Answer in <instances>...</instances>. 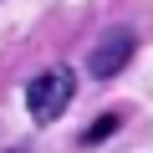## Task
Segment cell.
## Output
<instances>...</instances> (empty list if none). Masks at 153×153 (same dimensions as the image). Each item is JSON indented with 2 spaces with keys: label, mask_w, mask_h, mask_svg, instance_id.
<instances>
[{
  "label": "cell",
  "mask_w": 153,
  "mask_h": 153,
  "mask_svg": "<svg viewBox=\"0 0 153 153\" xmlns=\"http://www.w3.org/2000/svg\"><path fill=\"white\" fill-rule=\"evenodd\" d=\"M71 92H76V76H71L66 66H51V71H41L36 82L26 87V112H31L36 123H56L61 107L71 102Z\"/></svg>",
  "instance_id": "6da1fadb"
},
{
  "label": "cell",
  "mask_w": 153,
  "mask_h": 153,
  "mask_svg": "<svg viewBox=\"0 0 153 153\" xmlns=\"http://www.w3.org/2000/svg\"><path fill=\"white\" fill-rule=\"evenodd\" d=\"M133 51H138V36L133 31H107L102 41H97V51H92V76H97V82H112V76L133 61Z\"/></svg>",
  "instance_id": "7a4b0ae2"
},
{
  "label": "cell",
  "mask_w": 153,
  "mask_h": 153,
  "mask_svg": "<svg viewBox=\"0 0 153 153\" xmlns=\"http://www.w3.org/2000/svg\"><path fill=\"white\" fill-rule=\"evenodd\" d=\"M117 128H123V117H117V112H102V117L82 133V148H97V143H102V138H112Z\"/></svg>",
  "instance_id": "3957f363"
}]
</instances>
